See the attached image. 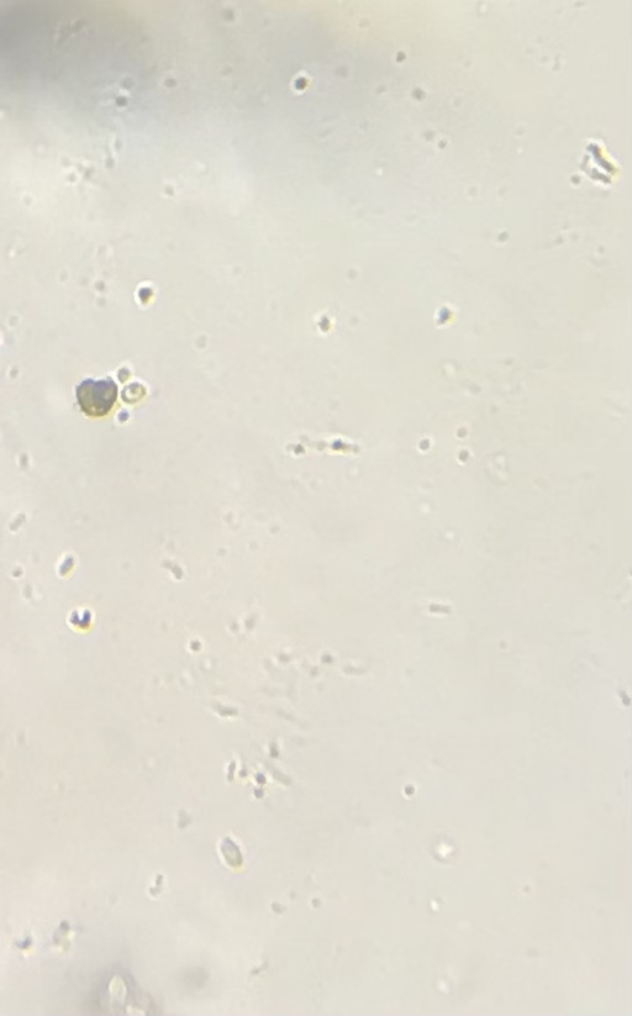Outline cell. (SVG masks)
<instances>
[{"label": "cell", "instance_id": "cell-1", "mask_svg": "<svg viewBox=\"0 0 632 1016\" xmlns=\"http://www.w3.org/2000/svg\"><path fill=\"white\" fill-rule=\"evenodd\" d=\"M79 407L88 417L100 418L113 409L118 398V387L112 379H87L77 388Z\"/></svg>", "mask_w": 632, "mask_h": 1016}]
</instances>
